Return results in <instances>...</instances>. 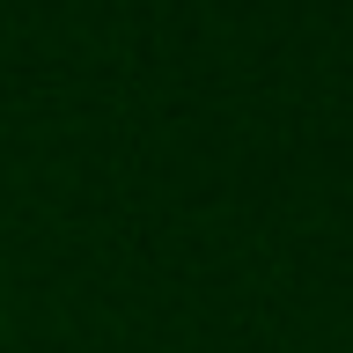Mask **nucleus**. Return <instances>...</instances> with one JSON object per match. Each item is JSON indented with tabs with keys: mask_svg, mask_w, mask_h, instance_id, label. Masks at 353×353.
<instances>
[]
</instances>
